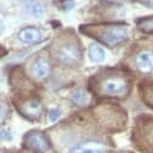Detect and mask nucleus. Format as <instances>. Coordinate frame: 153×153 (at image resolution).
Here are the masks:
<instances>
[{
  "instance_id": "f257e3e1",
  "label": "nucleus",
  "mask_w": 153,
  "mask_h": 153,
  "mask_svg": "<svg viewBox=\"0 0 153 153\" xmlns=\"http://www.w3.org/2000/svg\"><path fill=\"white\" fill-rule=\"evenodd\" d=\"M82 31L108 47L118 46L127 40L128 27L124 24H101L82 27Z\"/></svg>"
},
{
  "instance_id": "f03ea898",
  "label": "nucleus",
  "mask_w": 153,
  "mask_h": 153,
  "mask_svg": "<svg viewBox=\"0 0 153 153\" xmlns=\"http://www.w3.org/2000/svg\"><path fill=\"white\" fill-rule=\"evenodd\" d=\"M130 81L123 74H108L99 81L98 91L105 97L124 98L129 93Z\"/></svg>"
},
{
  "instance_id": "7ed1b4c3",
  "label": "nucleus",
  "mask_w": 153,
  "mask_h": 153,
  "mask_svg": "<svg viewBox=\"0 0 153 153\" xmlns=\"http://www.w3.org/2000/svg\"><path fill=\"white\" fill-rule=\"evenodd\" d=\"M135 145L147 153H153V118L141 117L137 120L133 130Z\"/></svg>"
},
{
  "instance_id": "20e7f679",
  "label": "nucleus",
  "mask_w": 153,
  "mask_h": 153,
  "mask_svg": "<svg viewBox=\"0 0 153 153\" xmlns=\"http://www.w3.org/2000/svg\"><path fill=\"white\" fill-rule=\"evenodd\" d=\"M57 59L64 65L76 66L81 60V50L74 41H65L57 50Z\"/></svg>"
},
{
  "instance_id": "39448f33",
  "label": "nucleus",
  "mask_w": 153,
  "mask_h": 153,
  "mask_svg": "<svg viewBox=\"0 0 153 153\" xmlns=\"http://www.w3.org/2000/svg\"><path fill=\"white\" fill-rule=\"evenodd\" d=\"M98 114L100 122L107 127L108 124V120H111V127L114 128L116 126H123V123L126 122V113L113 106H104L98 108Z\"/></svg>"
},
{
  "instance_id": "423d86ee",
  "label": "nucleus",
  "mask_w": 153,
  "mask_h": 153,
  "mask_svg": "<svg viewBox=\"0 0 153 153\" xmlns=\"http://www.w3.org/2000/svg\"><path fill=\"white\" fill-rule=\"evenodd\" d=\"M25 145L35 152L45 153L50 149V142L47 137L40 131H30L24 137Z\"/></svg>"
},
{
  "instance_id": "0eeeda50",
  "label": "nucleus",
  "mask_w": 153,
  "mask_h": 153,
  "mask_svg": "<svg viewBox=\"0 0 153 153\" xmlns=\"http://www.w3.org/2000/svg\"><path fill=\"white\" fill-rule=\"evenodd\" d=\"M18 108L23 116L28 117L29 120L40 118V116L42 114V111H44V106H42L41 101L36 98H30V99L23 101Z\"/></svg>"
},
{
  "instance_id": "6e6552de",
  "label": "nucleus",
  "mask_w": 153,
  "mask_h": 153,
  "mask_svg": "<svg viewBox=\"0 0 153 153\" xmlns=\"http://www.w3.org/2000/svg\"><path fill=\"white\" fill-rule=\"evenodd\" d=\"M135 66L143 75L153 74V50L140 51L135 57Z\"/></svg>"
},
{
  "instance_id": "1a4fd4ad",
  "label": "nucleus",
  "mask_w": 153,
  "mask_h": 153,
  "mask_svg": "<svg viewBox=\"0 0 153 153\" xmlns=\"http://www.w3.org/2000/svg\"><path fill=\"white\" fill-rule=\"evenodd\" d=\"M18 39L24 44H35L41 41V33L34 27H28L18 33Z\"/></svg>"
},
{
  "instance_id": "9d476101",
  "label": "nucleus",
  "mask_w": 153,
  "mask_h": 153,
  "mask_svg": "<svg viewBox=\"0 0 153 153\" xmlns=\"http://www.w3.org/2000/svg\"><path fill=\"white\" fill-rule=\"evenodd\" d=\"M51 74V65L47 59L45 58H39L36 59L33 64V75L36 79H46Z\"/></svg>"
},
{
  "instance_id": "9b49d317",
  "label": "nucleus",
  "mask_w": 153,
  "mask_h": 153,
  "mask_svg": "<svg viewBox=\"0 0 153 153\" xmlns=\"http://www.w3.org/2000/svg\"><path fill=\"white\" fill-rule=\"evenodd\" d=\"M70 153H104L102 148L95 146L93 143H81L77 146H74L70 149Z\"/></svg>"
},
{
  "instance_id": "f8f14e48",
  "label": "nucleus",
  "mask_w": 153,
  "mask_h": 153,
  "mask_svg": "<svg viewBox=\"0 0 153 153\" xmlns=\"http://www.w3.org/2000/svg\"><path fill=\"white\" fill-rule=\"evenodd\" d=\"M139 29L147 34H153V16L141 18L136 22Z\"/></svg>"
},
{
  "instance_id": "ddd939ff",
  "label": "nucleus",
  "mask_w": 153,
  "mask_h": 153,
  "mask_svg": "<svg viewBox=\"0 0 153 153\" xmlns=\"http://www.w3.org/2000/svg\"><path fill=\"white\" fill-rule=\"evenodd\" d=\"M89 57L92 59V62L94 63H100L104 60L105 58V53L102 51L101 47H99L98 45H92L89 47Z\"/></svg>"
},
{
  "instance_id": "4468645a",
  "label": "nucleus",
  "mask_w": 153,
  "mask_h": 153,
  "mask_svg": "<svg viewBox=\"0 0 153 153\" xmlns=\"http://www.w3.org/2000/svg\"><path fill=\"white\" fill-rule=\"evenodd\" d=\"M87 93L85 89L82 88H76L72 94H71V99L75 104H77V105H85V102H87Z\"/></svg>"
},
{
  "instance_id": "2eb2a0df",
  "label": "nucleus",
  "mask_w": 153,
  "mask_h": 153,
  "mask_svg": "<svg viewBox=\"0 0 153 153\" xmlns=\"http://www.w3.org/2000/svg\"><path fill=\"white\" fill-rule=\"evenodd\" d=\"M25 6H27V11L30 15H33L35 17L42 16V9H41V6L37 4V3H35V1H28Z\"/></svg>"
},
{
  "instance_id": "dca6fc26",
  "label": "nucleus",
  "mask_w": 153,
  "mask_h": 153,
  "mask_svg": "<svg viewBox=\"0 0 153 153\" xmlns=\"http://www.w3.org/2000/svg\"><path fill=\"white\" fill-rule=\"evenodd\" d=\"M7 113H9V108L6 106L5 102L0 101V121H4L7 117Z\"/></svg>"
},
{
  "instance_id": "f3484780",
  "label": "nucleus",
  "mask_w": 153,
  "mask_h": 153,
  "mask_svg": "<svg viewBox=\"0 0 153 153\" xmlns=\"http://www.w3.org/2000/svg\"><path fill=\"white\" fill-rule=\"evenodd\" d=\"M59 6L63 10H71L74 7V0H60Z\"/></svg>"
},
{
  "instance_id": "a211bd4d",
  "label": "nucleus",
  "mask_w": 153,
  "mask_h": 153,
  "mask_svg": "<svg viewBox=\"0 0 153 153\" xmlns=\"http://www.w3.org/2000/svg\"><path fill=\"white\" fill-rule=\"evenodd\" d=\"M146 95V100H147V102L151 105V106H153V87H149L147 91H146V93H145Z\"/></svg>"
},
{
  "instance_id": "6ab92c4d",
  "label": "nucleus",
  "mask_w": 153,
  "mask_h": 153,
  "mask_svg": "<svg viewBox=\"0 0 153 153\" xmlns=\"http://www.w3.org/2000/svg\"><path fill=\"white\" fill-rule=\"evenodd\" d=\"M58 117H59V111H58V110L53 108V110H51V111H50L48 118H50L51 121H57V118H58Z\"/></svg>"
},
{
  "instance_id": "aec40b11",
  "label": "nucleus",
  "mask_w": 153,
  "mask_h": 153,
  "mask_svg": "<svg viewBox=\"0 0 153 153\" xmlns=\"http://www.w3.org/2000/svg\"><path fill=\"white\" fill-rule=\"evenodd\" d=\"M136 3H140V4H142V5H145V6H147V7H151V9H153V0H135Z\"/></svg>"
}]
</instances>
